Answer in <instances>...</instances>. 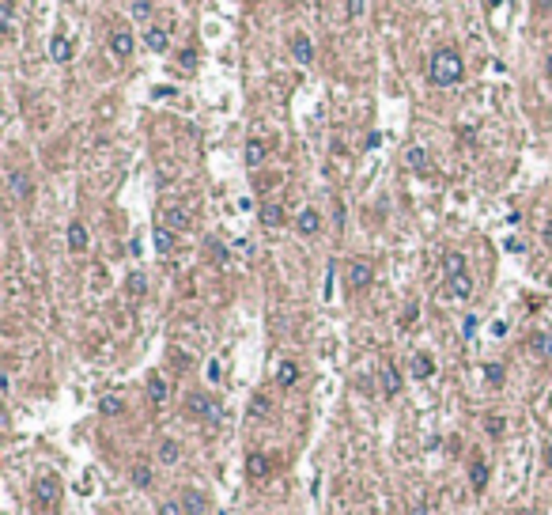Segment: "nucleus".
Segmentation results:
<instances>
[{"instance_id": "obj_1", "label": "nucleus", "mask_w": 552, "mask_h": 515, "mask_svg": "<svg viewBox=\"0 0 552 515\" xmlns=\"http://www.w3.org/2000/svg\"><path fill=\"white\" fill-rule=\"evenodd\" d=\"M461 76H466L461 53L454 46H439L432 53V61H427V84L432 87H454V84H461Z\"/></svg>"}, {"instance_id": "obj_2", "label": "nucleus", "mask_w": 552, "mask_h": 515, "mask_svg": "<svg viewBox=\"0 0 552 515\" xmlns=\"http://www.w3.org/2000/svg\"><path fill=\"white\" fill-rule=\"evenodd\" d=\"M185 413H190V417H197V421H219V402L212 398V394L208 390H193V394H185Z\"/></svg>"}, {"instance_id": "obj_3", "label": "nucleus", "mask_w": 552, "mask_h": 515, "mask_svg": "<svg viewBox=\"0 0 552 515\" xmlns=\"http://www.w3.org/2000/svg\"><path fill=\"white\" fill-rule=\"evenodd\" d=\"M30 500H35L38 508H57V500H61V481L53 477V474L35 477V485H30Z\"/></svg>"}, {"instance_id": "obj_4", "label": "nucleus", "mask_w": 552, "mask_h": 515, "mask_svg": "<svg viewBox=\"0 0 552 515\" xmlns=\"http://www.w3.org/2000/svg\"><path fill=\"white\" fill-rule=\"evenodd\" d=\"M106 46H110V53H114L117 61H129L132 53H137V35H132L129 27H114L106 35Z\"/></svg>"}, {"instance_id": "obj_5", "label": "nucleus", "mask_w": 552, "mask_h": 515, "mask_svg": "<svg viewBox=\"0 0 552 515\" xmlns=\"http://www.w3.org/2000/svg\"><path fill=\"white\" fill-rule=\"evenodd\" d=\"M371 277H374V266L363 258H352L348 261V292H367L371 288Z\"/></svg>"}, {"instance_id": "obj_6", "label": "nucleus", "mask_w": 552, "mask_h": 515, "mask_svg": "<svg viewBox=\"0 0 552 515\" xmlns=\"http://www.w3.org/2000/svg\"><path fill=\"white\" fill-rule=\"evenodd\" d=\"M8 186H12V197H16V201H30V197H35V179H30L23 167H12V171H8Z\"/></svg>"}, {"instance_id": "obj_7", "label": "nucleus", "mask_w": 552, "mask_h": 515, "mask_svg": "<svg viewBox=\"0 0 552 515\" xmlns=\"http://www.w3.org/2000/svg\"><path fill=\"white\" fill-rule=\"evenodd\" d=\"M159 220L163 227H171V232H190V209H182V205H163V213H159Z\"/></svg>"}, {"instance_id": "obj_8", "label": "nucleus", "mask_w": 552, "mask_h": 515, "mask_svg": "<svg viewBox=\"0 0 552 515\" xmlns=\"http://www.w3.org/2000/svg\"><path fill=\"white\" fill-rule=\"evenodd\" d=\"M288 50H292L295 64H314V42H311V35L295 30V35L288 38Z\"/></svg>"}, {"instance_id": "obj_9", "label": "nucleus", "mask_w": 552, "mask_h": 515, "mask_svg": "<svg viewBox=\"0 0 552 515\" xmlns=\"http://www.w3.org/2000/svg\"><path fill=\"white\" fill-rule=\"evenodd\" d=\"M76 57V46H72V38L64 35V30H57V35L50 38V61L53 64H69Z\"/></svg>"}, {"instance_id": "obj_10", "label": "nucleus", "mask_w": 552, "mask_h": 515, "mask_svg": "<svg viewBox=\"0 0 552 515\" xmlns=\"http://www.w3.org/2000/svg\"><path fill=\"white\" fill-rule=\"evenodd\" d=\"M295 232L306 235V239L318 235V232H322V213H318V209H303L299 216H295Z\"/></svg>"}, {"instance_id": "obj_11", "label": "nucleus", "mask_w": 552, "mask_h": 515, "mask_svg": "<svg viewBox=\"0 0 552 515\" xmlns=\"http://www.w3.org/2000/svg\"><path fill=\"white\" fill-rule=\"evenodd\" d=\"M242 159H246V167H261V163L269 159V145H265L261 137H250V140H246V152H242Z\"/></svg>"}, {"instance_id": "obj_12", "label": "nucleus", "mask_w": 552, "mask_h": 515, "mask_svg": "<svg viewBox=\"0 0 552 515\" xmlns=\"http://www.w3.org/2000/svg\"><path fill=\"white\" fill-rule=\"evenodd\" d=\"M87 247H91V235H87V227H84L80 220H72V224H69V250H72V254H84Z\"/></svg>"}, {"instance_id": "obj_13", "label": "nucleus", "mask_w": 552, "mask_h": 515, "mask_svg": "<svg viewBox=\"0 0 552 515\" xmlns=\"http://www.w3.org/2000/svg\"><path fill=\"white\" fill-rule=\"evenodd\" d=\"M269 458H265L261 451H253V455H246V477L250 481H265V477H269Z\"/></svg>"}, {"instance_id": "obj_14", "label": "nucleus", "mask_w": 552, "mask_h": 515, "mask_svg": "<svg viewBox=\"0 0 552 515\" xmlns=\"http://www.w3.org/2000/svg\"><path fill=\"white\" fill-rule=\"evenodd\" d=\"M382 394L386 398H397V394H401V371H397L393 364H382Z\"/></svg>"}, {"instance_id": "obj_15", "label": "nucleus", "mask_w": 552, "mask_h": 515, "mask_svg": "<svg viewBox=\"0 0 552 515\" xmlns=\"http://www.w3.org/2000/svg\"><path fill=\"white\" fill-rule=\"evenodd\" d=\"M258 220H261V227H280L284 224V205L265 201L261 209H258Z\"/></svg>"}, {"instance_id": "obj_16", "label": "nucleus", "mask_w": 552, "mask_h": 515, "mask_svg": "<svg viewBox=\"0 0 552 515\" xmlns=\"http://www.w3.org/2000/svg\"><path fill=\"white\" fill-rule=\"evenodd\" d=\"M447 292L454 295V300H469V295H473V277H469V273H461V277H447Z\"/></svg>"}, {"instance_id": "obj_17", "label": "nucleus", "mask_w": 552, "mask_h": 515, "mask_svg": "<svg viewBox=\"0 0 552 515\" xmlns=\"http://www.w3.org/2000/svg\"><path fill=\"white\" fill-rule=\"evenodd\" d=\"M144 46H148L151 53H167V46H171L167 30H163V27H148V30H144Z\"/></svg>"}, {"instance_id": "obj_18", "label": "nucleus", "mask_w": 552, "mask_h": 515, "mask_svg": "<svg viewBox=\"0 0 552 515\" xmlns=\"http://www.w3.org/2000/svg\"><path fill=\"white\" fill-rule=\"evenodd\" d=\"M529 353L541 356V360H548L552 356V334H545V330L529 334Z\"/></svg>"}, {"instance_id": "obj_19", "label": "nucleus", "mask_w": 552, "mask_h": 515, "mask_svg": "<svg viewBox=\"0 0 552 515\" xmlns=\"http://www.w3.org/2000/svg\"><path fill=\"white\" fill-rule=\"evenodd\" d=\"M405 163H408V167H413L416 174L432 171V159H427V152H424L420 145H413V148H408V152H405Z\"/></svg>"}, {"instance_id": "obj_20", "label": "nucleus", "mask_w": 552, "mask_h": 515, "mask_svg": "<svg viewBox=\"0 0 552 515\" xmlns=\"http://www.w3.org/2000/svg\"><path fill=\"white\" fill-rule=\"evenodd\" d=\"M148 398L156 402V405L167 402V379H163L159 371H151V375H148Z\"/></svg>"}, {"instance_id": "obj_21", "label": "nucleus", "mask_w": 552, "mask_h": 515, "mask_svg": "<svg viewBox=\"0 0 552 515\" xmlns=\"http://www.w3.org/2000/svg\"><path fill=\"white\" fill-rule=\"evenodd\" d=\"M469 485L484 492V485H488V463H481V458H473L469 463Z\"/></svg>"}, {"instance_id": "obj_22", "label": "nucleus", "mask_w": 552, "mask_h": 515, "mask_svg": "<svg viewBox=\"0 0 552 515\" xmlns=\"http://www.w3.org/2000/svg\"><path fill=\"white\" fill-rule=\"evenodd\" d=\"M413 375H416V379H432V375H435L432 353H416V356H413Z\"/></svg>"}, {"instance_id": "obj_23", "label": "nucleus", "mask_w": 552, "mask_h": 515, "mask_svg": "<svg viewBox=\"0 0 552 515\" xmlns=\"http://www.w3.org/2000/svg\"><path fill=\"white\" fill-rule=\"evenodd\" d=\"M295 383H299V364L284 360V364L276 368V387H295Z\"/></svg>"}, {"instance_id": "obj_24", "label": "nucleus", "mask_w": 552, "mask_h": 515, "mask_svg": "<svg viewBox=\"0 0 552 515\" xmlns=\"http://www.w3.org/2000/svg\"><path fill=\"white\" fill-rule=\"evenodd\" d=\"M98 413H103V417H117V413H125V398H121V394H103Z\"/></svg>"}, {"instance_id": "obj_25", "label": "nucleus", "mask_w": 552, "mask_h": 515, "mask_svg": "<svg viewBox=\"0 0 552 515\" xmlns=\"http://www.w3.org/2000/svg\"><path fill=\"white\" fill-rule=\"evenodd\" d=\"M174 235H178V232H171V227H163V224L151 232V243H156L159 254H171V250H174Z\"/></svg>"}, {"instance_id": "obj_26", "label": "nucleus", "mask_w": 552, "mask_h": 515, "mask_svg": "<svg viewBox=\"0 0 552 515\" xmlns=\"http://www.w3.org/2000/svg\"><path fill=\"white\" fill-rule=\"evenodd\" d=\"M182 504H185V511H190V515H201L208 508L205 492H197V489H182Z\"/></svg>"}, {"instance_id": "obj_27", "label": "nucleus", "mask_w": 552, "mask_h": 515, "mask_svg": "<svg viewBox=\"0 0 552 515\" xmlns=\"http://www.w3.org/2000/svg\"><path fill=\"white\" fill-rule=\"evenodd\" d=\"M443 269H447V277H461V273H469L466 269V254H461V250H450V254L443 258Z\"/></svg>"}, {"instance_id": "obj_28", "label": "nucleus", "mask_w": 552, "mask_h": 515, "mask_svg": "<svg viewBox=\"0 0 552 515\" xmlns=\"http://www.w3.org/2000/svg\"><path fill=\"white\" fill-rule=\"evenodd\" d=\"M178 458H182L178 440H163V443H159V463H163V466H174Z\"/></svg>"}, {"instance_id": "obj_29", "label": "nucleus", "mask_w": 552, "mask_h": 515, "mask_svg": "<svg viewBox=\"0 0 552 515\" xmlns=\"http://www.w3.org/2000/svg\"><path fill=\"white\" fill-rule=\"evenodd\" d=\"M503 379H507L503 364H484V383H488V387H503Z\"/></svg>"}, {"instance_id": "obj_30", "label": "nucleus", "mask_w": 552, "mask_h": 515, "mask_svg": "<svg viewBox=\"0 0 552 515\" xmlns=\"http://www.w3.org/2000/svg\"><path fill=\"white\" fill-rule=\"evenodd\" d=\"M171 364H174V371H190L193 368V356L185 353V349H171Z\"/></svg>"}, {"instance_id": "obj_31", "label": "nucleus", "mask_w": 552, "mask_h": 515, "mask_svg": "<svg viewBox=\"0 0 552 515\" xmlns=\"http://www.w3.org/2000/svg\"><path fill=\"white\" fill-rule=\"evenodd\" d=\"M269 409H272V402L265 398V394H258V398L250 402V417H253V421H261V417H265V413H269Z\"/></svg>"}, {"instance_id": "obj_32", "label": "nucleus", "mask_w": 552, "mask_h": 515, "mask_svg": "<svg viewBox=\"0 0 552 515\" xmlns=\"http://www.w3.org/2000/svg\"><path fill=\"white\" fill-rule=\"evenodd\" d=\"M129 295H144L148 292V281H144V273H129Z\"/></svg>"}, {"instance_id": "obj_33", "label": "nucleus", "mask_w": 552, "mask_h": 515, "mask_svg": "<svg viewBox=\"0 0 552 515\" xmlns=\"http://www.w3.org/2000/svg\"><path fill=\"white\" fill-rule=\"evenodd\" d=\"M178 69H185V72H193V69H197V50H193V46L178 50Z\"/></svg>"}, {"instance_id": "obj_34", "label": "nucleus", "mask_w": 552, "mask_h": 515, "mask_svg": "<svg viewBox=\"0 0 552 515\" xmlns=\"http://www.w3.org/2000/svg\"><path fill=\"white\" fill-rule=\"evenodd\" d=\"M132 485H137V489H148V485H151V470H148V466H132Z\"/></svg>"}, {"instance_id": "obj_35", "label": "nucleus", "mask_w": 552, "mask_h": 515, "mask_svg": "<svg viewBox=\"0 0 552 515\" xmlns=\"http://www.w3.org/2000/svg\"><path fill=\"white\" fill-rule=\"evenodd\" d=\"M205 247H208V258H216V261H219V266H224V261H227V247H224V243H219V239H208V243H205Z\"/></svg>"}, {"instance_id": "obj_36", "label": "nucleus", "mask_w": 552, "mask_h": 515, "mask_svg": "<svg viewBox=\"0 0 552 515\" xmlns=\"http://www.w3.org/2000/svg\"><path fill=\"white\" fill-rule=\"evenodd\" d=\"M151 12H156V0H132V16L137 19H148Z\"/></svg>"}, {"instance_id": "obj_37", "label": "nucleus", "mask_w": 552, "mask_h": 515, "mask_svg": "<svg viewBox=\"0 0 552 515\" xmlns=\"http://www.w3.org/2000/svg\"><path fill=\"white\" fill-rule=\"evenodd\" d=\"M159 515H190V511H185L182 500H163L159 504Z\"/></svg>"}, {"instance_id": "obj_38", "label": "nucleus", "mask_w": 552, "mask_h": 515, "mask_svg": "<svg viewBox=\"0 0 552 515\" xmlns=\"http://www.w3.org/2000/svg\"><path fill=\"white\" fill-rule=\"evenodd\" d=\"M484 429H488V436H503V429H507V421L500 417V413H492L488 421H484Z\"/></svg>"}, {"instance_id": "obj_39", "label": "nucleus", "mask_w": 552, "mask_h": 515, "mask_svg": "<svg viewBox=\"0 0 552 515\" xmlns=\"http://www.w3.org/2000/svg\"><path fill=\"white\" fill-rule=\"evenodd\" d=\"M363 16V0H348V19H360Z\"/></svg>"}, {"instance_id": "obj_40", "label": "nucleus", "mask_w": 552, "mask_h": 515, "mask_svg": "<svg viewBox=\"0 0 552 515\" xmlns=\"http://www.w3.org/2000/svg\"><path fill=\"white\" fill-rule=\"evenodd\" d=\"M208 383H219V360H208Z\"/></svg>"}, {"instance_id": "obj_41", "label": "nucleus", "mask_w": 552, "mask_h": 515, "mask_svg": "<svg viewBox=\"0 0 552 515\" xmlns=\"http://www.w3.org/2000/svg\"><path fill=\"white\" fill-rule=\"evenodd\" d=\"M413 515H432V511H427V504H416V508H413Z\"/></svg>"}, {"instance_id": "obj_42", "label": "nucleus", "mask_w": 552, "mask_h": 515, "mask_svg": "<svg viewBox=\"0 0 552 515\" xmlns=\"http://www.w3.org/2000/svg\"><path fill=\"white\" fill-rule=\"evenodd\" d=\"M545 76H552V53H548V57H545Z\"/></svg>"}, {"instance_id": "obj_43", "label": "nucleus", "mask_w": 552, "mask_h": 515, "mask_svg": "<svg viewBox=\"0 0 552 515\" xmlns=\"http://www.w3.org/2000/svg\"><path fill=\"white\" fill-rule=\"evenodd\" d=\"M545 466L552 470V447H548V451H545Z\"/></svg>"}, {"instance_id": "obj_44", "label": "nucleus", "mask_w": 552, "mask_h": 515, "mask_svg": "<svg viewBox=\"0 0 552 515\" xmlns=\"http://www.w3.org/2000/svg\"><path fill=\"white\" fill-rule=\"evenodd\" d=\"M545 239H548V243H552V220H548V227H545Z\"/></svg>"}, {"instance_id": "obj_45", "label": "nucleus", "mask_w": 552, "mask_h": 515, "mask_svg": "<svg viewBox=\"0 0 552 515\" xmlns=\"http://www.w3.org/2000/svg\"><path fill=\"white\" fill-rule=\"evenodd\" d=\"M484 4H488V8H495V4H503V0H484Z\"/></svg>"}, {"instance_id": "obj_46", "label": "nucleus", "mask_w": 552, "mask_h": 515, "mask_svg": "<svg viewBox=\"0 0 552 515\" xmlns=\"http://www.w3.org/2000/svg\"><path fill=\"white\" fill-rule=\"evenodd\" d=\"M514 515H534V511H526V508H518V511H514Z\"/></svg>"}]
</instances>
